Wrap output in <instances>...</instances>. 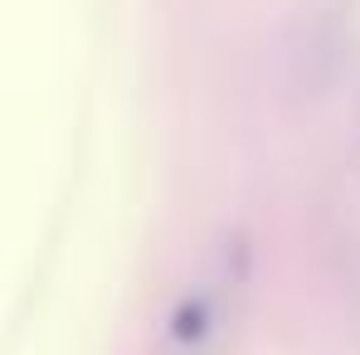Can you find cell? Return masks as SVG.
Wrapping results in <instances>:
<instances>
[{
	"instance_id": "cell-1",
	"label": "cell",
	"mask_w": 360,
	"mask_h": 355,
	"mask_svg": "<svg viewBox=\"0 0 360 355\" xmlns=\"http://www.w3.org/2000/svg\"><path fill=\"white\" fill-rule=\"evenodd\" d=\"M210 331V306L200 302V297H185L176 306V316H171V336H176L180 346H190V341H200Z\"/></svg>"
}]
</instances>
